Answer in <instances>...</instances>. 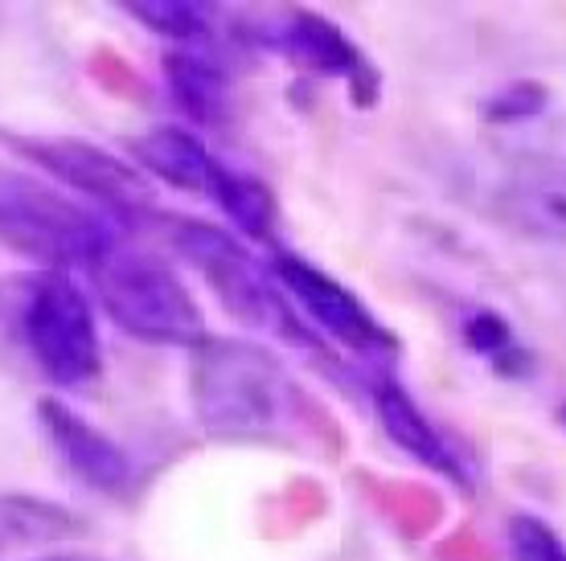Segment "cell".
<instances>
[{"mask_svg": "<svg viewBox=\"0 0 566 561\" xmlns=\"http://www.w3.org/2000/svg\"><path fill=\"white\" fill-rule=\"evenodd\" d=\"M0 328L57 390H95L103 340L95 308L66 271H21L0 279Z\"/></svg>", "mask_w": 566, "mask_h": 561, "instance_id": "7a4b0ae2", "label": "cell"}, {"mask_svg": "<svg viewBox=\"0 0 566 561\" xmlns=\"http://www.w3.org/2000/svg\"><path fill=\"white\" fill-rule=\"evenodd\" d=\"M354 381L366 390L369 402H374L382 431L407 455H415L419 464L439 472L443 479H452L460 491L476 488V467L468 464V451L460 443H452L436 422L427 419L423 406L407 393V385H398L395 369H357Z\"/></svg>", "mask_w": 566, "mask_h": 561, "instance_id": "9c48e42d", "label": "cell"}, {"mask_svg": "<svg viewBox=\"0 0 566 561\" xmlns=\"http://www.w3.org/2000/svg\"><path fill=\"white\" fill-rule=\"evenodd\" d=\"M136 165L148 169L156 181L185 189V193H201L210 189V172L218 165V156L189 131V127H153L128 144Z\"/></svg>", "mask_w": 566, "mask_h": 561, "instance_id": "5bb4252c", "label": "cell"}, {"mask_svg": "<svg viewBox=\"0 0 566 561\" xmlns=\"http://www.w3.org/2000/svg\"><path fill=\"white\" fill-rule=\"evenodd\" d=\"M189 398L198 426L218 443H263L300 455H345V431L321 398L263 345L210 337L193 349Z\"/></svg>", "mask_w": 566, "mask_h": 561, "instance_id": "6da1fadb", "label": "cell"}, {"mask_svg": "<svg viewBox=\"0 0 566 561\" xmlns=\"http://www.w3.org/2000/svg\"><path fill=\"white\" fill-rule=\"evenodd\" d=\"M38 422H42V435L54 447L57 464L66 467L83 488L112 496V500H124L136 488V464H132L128 451L103 435L99 426H91L62 398H42Z\"/></svg>", "mask_w": 566, "mask_h": 561, "instance_id": "30bf717a", "label": "cell"}, {"mask_svg": "<svg viewBox=\"0 0 566 561\" xmlns=\"http://www.w3.org/2000/svg\"><path fill=\"white\" fill-rule=\"evenodd\" d=\"M91 533L74 508L45 500V496H29V491H0V558L9 553H25V549L66 546Z\"/></svg>", "mask_w": 566, "mask_h": 561, "instance_id": "4fadbf2b", "label": "cell"}, {"mask_svg": "<svg viewBox=\"0 0 566 561\" xmlns=\"http://www.w3.org/2000/svg\"><path fill=\"white\" fill-rule=\"evenodd\" d=\"M378 488H369V491H378V505H382V512L390 520H395L402 533H427L431 525H436V517L443 512V505H439L436 496L427 488H419V484H398V479H374Z\"/></svg>", "mask_w": 566, "mask_h": 561, "instance_id": "ac0fdd59", "label": "cell"}, {"mask_svg": "<svg viewBox=\"0 0 566 561\" xmlns=\"http://www.w3.org/2000/svg\"><path fill=\"white\" fill-rule=\"evenodd\" d=\"M271 275L280 283V292L292 299V308L300 311V320L312 328V337L325 349H345L361 369H395L398 337L386 328L374 308H366V299L349 292L340 279L325 275L321 267H312L296 254H275L271 258Z\"/></svg>", "mask_w": 566, "mask_h": 561, "instance_id": "52a82bcc", "label": "cell"}, {"mask_svg": "<svg viewBox=\"0 0 566 561\" xmlns=\"http://www.w3.org/2000/svg\"><path fill=\"white\" fill-rule=\"evenodd\" d=\"M558 422H563V431H566V402L558 406Z\"/></svg>", "mask_w": 566, "mask_h": 561, "instance_id": "7402d4cb", "label": "cell"}, {"mask_svg": "<svg viewBox=\"0 0 566 561\" xmlns=\"http://www.w3.org/2000/svg\"><path fill=\"white\" fill-rule=\"evenodd\" d=\"M160 222H165V239L177 251V258L198 271L201 283L210 287L227 316H234L239 324H251V328H263V332H275L280 340L300 345L321 366H328L333 352L312 337L308 324L300 320V311L280 292L271 267H259L251 251L230 230L213 222H198V218H169V213H160Z\"/></svg>", "mask_w": 566, "mask_h": 561, "instance_id": "277c9868", "label": "cell"}, {"mask_svg": "<svg viewBox=\"0 0 566 561\" xmlns=\"http://www.w3.org/2000/svg\"><path fill=\"white\" fill-rule=\"evenodd\" d=\"M0 140L50 172L54 181L95 201L107 213V222L115 218V230L160 218L148 177L99 144L78 140V136H0Z\"/></svg>", "mask_w": 566, "mask_h": 561, "instance_id": "ba28073f", "label": "cell"}, {"mask_svg": "<svg viewBox=\"0 0 566 561\" xmlns=\"http://www.w3.org/2000/svg\"><path fill=\"white\" fill-rule=\"evenodd\" d=\"M496 218L542 242H566V169H525L496 193Z\"/></svg>", "mask_w": 566, "mask_h": 561, "instance_id": "7c38bea8", "label": "cell"}, {"mask_svg": "<svg viewBox=\"0 0 566 561\" xmlns=\"http://www.w3.org/2000/svg\"><path fill=\"white\" fill-rule=\"evenodd\" d=\"M551 103V91L542 83H530V78H517V83H505L501 91L489 95L484 103V119L496 127L505 124H522V119H534V115L546 112Z\"/></svg>", "mask_w": 566, "mask_h": 561, "instance_id": "d6986e66", "label": "cell"}, {"mask_svg": "<svg viewBox=\"0 0 566 561\" xmlns=\"http://www.w3.org/2000/svg\"><path fill=\"white\" fill-rule=\"evenodd\" d=\"M510 561H566V546L546 520L517 512L510 520Z\"/></svg>", "mask_w": 566, "mask_h": 561, "instance_id": "ffe728a7", "label": "cell"}, {"mask_svg": "<svg viewBox=\"0 0 566 561\" xmlns=\"http://www.w3.org/2000/svg\"><path fill=\"white\" fill-rule=\"evenodd\" d=\"M165 83L172 91V103L193 124L222 127L234 115V78L222 54L206 50H169L165 54Z\"/></svg>", "mask_w": 566, "mask_h": 561, "instance_id": "8fae6325", "label": "cell"}, {"mask_svg": "<svg viewBox=\"0 0 566 561\" xmlns=\"http://www.w3.org/2000/svg\"><path fill=\"white\" fill-rule=\"evenodd\" d=\"M83 275L91 279L99 308L112 316L119 332H128L144 345L189 352L210 340L198 299L177 279V271L160 254L136 246L124 230H115L112 239L86 258Z\"/></svg>", "mask_w": 566, "mask_h": 561, "instance_id": "3957f363", "label": "cell"}, {"mask_svg": "<svg viewBox=\"0 0 566 561\" xmlns=\"http://www.w3.org/2000/svg\"><path fill=\"white\" fill-rule=\"evenodd\" d=\"M33 561H115V558L86 553V549H62V553H45V558H33Z\"/></svg>", "mask_w": 566, "mask_h": 561, "instance_id": "44dd1931", "label": "cell"}, {"mask_svg": "<svg viewBox=\"0 0 566 561\" xmlns=\"http://www.w3.org/2000/svg\"><path fill=\"white\" fill-rule=\"evenodd\" d=\"M115 234V222L83 210L45 181L0 169V242L42 271L86 267V258Z\"/></svg>", "mask_w": 566, "mask_h": 561, "instance_id": "5b68a950", "label": "cell"}, {"mask_svg": "<svg viewBox=\"0 0 566 561\" xmlns=\"http://www.w3.org/2000/svg\"><path fill=\"white\" fill-rule=\"evenodd\" d=\"M464 345L481 352L484 361H493L501 373H517L525 366V349L513 340V328L505 324V316L489 308H472L464 316Z\"/></svg>", "mask_w": 566, "mask_h": 561, "instance_id": "e0dca14e", "label": "cell"}, {"mask_svg": "<svg viewBox=\"0 0 566 561\" xmlns=\"http://www.w3.org/2000/svg\"><path fill=\"white\" fill-rule=\"evenodd\" d=\"M218 210L227 213L230 222L239 225L247 239L268 242L275 234V218H280V205H275V193L259 181L255 172L234 169L227 160H218L210 172V189H206Z\"/></svg>", "mask_w": 566, "mask_h": 561, "instance_id": "2e32d148", "label": "cell"}, {"mask_svg": "<svg viewBox=\"0 0 566 561\" xmlns=\"http://www.w3.org/2000/svg\"><path fill=\"white\" fill-rule=\"evenodd\" d=\"M140 25L153 33L169 38L177 50H206V54H222V38H230L227 9L218 4H198V0H136L124 4Z\"/></svg>", "mask_w": 566, "mask_h": 561, "instance_id": "9a60e30c", "label": "cell"}, {"mask_svg": "<svg viewBox=\"0 0 566 561\" xmlns=\"http://www.w3.org/2000/svg\"><path fill=\"white\" fill-rule=\"evenodd\" d=\"M230 38L242 42L247 50L283 57L300 74L337 78V83L349 86V98L357 107H374L382 95V78L369 66V57L361 54V45L337 21L321 17L316 9L280 4V9L239 13L230 21Z\"/></svg>", "mask_w": 566, "mask_h": 561, "instance_id": "8992f818", "label": "cell"}]
</instances>
